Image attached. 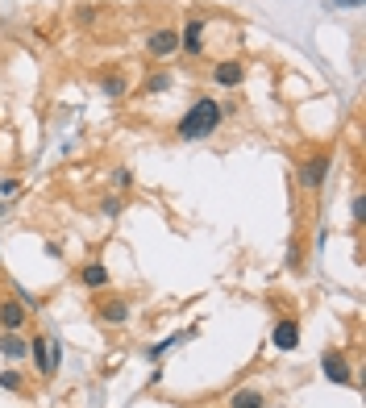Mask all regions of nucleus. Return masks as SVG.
Segmentation results:
<instances>
[{"label":"nucleus","instance_id":"nucleus-1","mask_svg":"<svg viewBox=\"0 0 366 408\" xmlns=\"http://www.w3.org/2000/svg\"><path fill=\"white\" fill-rule=\"evenodd\" d=\"M221 121H225V104L213 100V96H200V100H191V109L179 117L175 134H179V142H204V137H213L221 130Z\"/></svg>","mask_w":366,"mask_h":408},{"label":"nucleus","instance_id":"nucleus-2","mask_svg":"<svg viewBox=\"0 0 366 408\" xmlns=\"http://www.w3.org/2000/svg\"><path fill=\"white\" fill-rule=\"evenodd\" d=\"M329 167H333V159L329 154H313V159H304L300 163V171H296V180H300V187H320L324 183V175H329Z\"/></svg>","mask_w":366,"mask_h":408},{"label":"nucleus","instance_id":"nucleus-3","mask_svg":"<svg viewBox=\"0 0 366 408\" xmlns=\"http://www.w3.org/2000/svg\"><path fill=\"white\" fill-rule=\"evenodd\" d=\"M320 371H324L329 383H350V379H354V375H350V363H346V354H337V350H324Z\"/></svg>","mask_w":366,"mask_h":408},{"label":"nucleus","instance_id":"nucleus-4","mask_svg":"<svg viewBox=\"0 0 366 408\" xmlns=\"http://www.w3.org/2000/svg\"><path fill=\"white\" fill-rule=\"evenodd\" d=\"M146 50H150L154 58H171V54L179 50V34H175V30H154L150 42H146Z\"/></svg>","mask_w":366,"mask_h":408},{"label":"nucleus","instance_id":"nucleus-5","mask_svg":"<svg viewBox=\"0 0 366 408\" xmlns=\"http://www.w3.org/2000/svg\"><path fill=\"white\" fill-rule=\"evenodd\" d=\"M271 342H274V346H279V350H296V346H300V321L283 317V321H279V325H274Z\"/></svg>","mask_w":366,"mask_h":408},{"label":"nucleus","instance_id":"nucleus-6","mask_svg":"<svg viewBox=\"0 0 366 408\" xmlns=\"http://www.w3.org/2000/svg\"><path fill=\"white\" fill-rule=\"evenodd\" d=\"M213 80H217L221 88H237V84L246 80V67H241L237 58H225V63H217V71H213Z\"/></svg>","mask_w":366,"mask_h":408},{"label":"nucleus","instance_id":"nucleus-7","mask_svg":"<svg viewBox=\"0 0 366 408\" xmlns=\"http://www.w3.org/2000/svg\"><path fill=\"white\" fill-rule=\"evenodd\" d=\"M21 325H25V304L4 300V304H0V329H4V333H17Z\"/></svg>","mask_w":366,"mask_h":408},{"label":"nucleus","instance_id":"nucleus-8","mask_svg":"<svg viewBox=\"0 0 366 408\" xmlns=\"http://www.w3.org/2000/svg\"><path fill=\"white\" fill-rule=\"evenodd\" d=\"M179 50H187V54H200L204 50V21H187V30L179 34Z\"/></svg>","mask_w":366,"mask_h":408},{"label":"nucleus","instance_id":"nucleus-9","mask_svg":"<svg viewBox=\"0 0 366 408\" xmlns=\"http://www.w3.org/2000/svg\"><path fill=\"white\" fill-rule=\"evenodd\" d=\"M30 354H34V363H38L42 375H54V371H58L54 359H50V338H34V342H30Z\"/></svg>","mask_w":366,"mask_h":408},{"label":"nucleus","instance_id":"nucleus-10","mask_svg":"<svg viewBox=\"0 0 366 408\" xmlns=\"http://www.w3.org/2000/svg\"><path fill=\"white\" fill-rule=\"evenodd\" d=\"M100 321H104V325L130 321V300H108V304H100Z\"/></svg>","mask_w":366,"mask_h":408},{"label":"nucleus","instance_id":"nucleus-11","mask_svg":"<svg viewBox=\"0 0 366 408\" xmlns=\"http://www.w3.org/2000/svg\"><path fill=\"white\" fill-rule=\"evenodd\" d=\"M263 404H267V396L258 388H241V392L229 396V408H263Z\"/></svg>","mask_w":366,"mask_h":408},{"label":"nucleus","instance_id":"nucleus-12","mask_svg":"<svg viewBox=\"0 0 366 408\" xmlns=\"http://www.w3.org/2000/svg\"><path fill=\"white\" fill-rule=\"evenodd\" d=\"M0 354L4 359H21V354H30V342H21L17 333H0Z\"/></svg>","mask_w":366,"mask_h":408},{"label":"nucleus","instance_id":"nucleus-13","mask_svg":"<svg viewBox=\"0 0 366 408\" xmlns=\"http://www.w3.org/2000/svg\"><path fill=\"white\" fill-rule=\"evenodd\" d=\"M80 279H84V288H108V267L104 263H88L80 271Z\"/></svg>","mask_w":366,"mask_h":408},{"label":"nucleus","instance_id":"nucleus-14","mask_svg":"<svg viewBox=\"0 0 366 408\" xmlns=\"http://www.w3.org/2000/svg\"><path fill=\"white\" fill-rule=\"evenodd\" d=\"M100 88H104V96H121L125 92V75H104Z\"/></svg>","mask_w":366,"mask_h":408},{"label":"nucleus","instance_id":"nucleus-15","mask_svg":"<svg viewBox=\"0 0 366 408\" xmlns=\"http://www.w3.org/2000/svg\"><path fill=\"white\" fill-rule=\"evenodd\" d=\"M167 88H171V75H167V71H158V75L146 80V92H167Z\"/></svg>","mask_w":366,"mask_h":408},{"label":"nucleus","instance_id":"nucleus-16","mask_svg":"<svg viewBox=\"0 0 366 408\" xmlns=\"http://www.w3.org/2000/svg\"><path fill=\"white\" fill-rule=\"evenodd\" d=\"M183 338H187V333H171L167 342H158V346H150V359H158V354H167V350H171L175 342H183Z\"/></svg>","mask_w":366,"mask_h":408},{"label":"nucleus","instance_id":"nucleus-17","mask_svg":"<svg viewBox=\"0 0 366 408\" xmlns=\"http://www.w3.org/2000/svg\"><path fill=\"white\" fill-rule=\"evenodd\" d=\"M0 388L17 392V388H21V375H17V371H0Z\"/></svg>","mask_w":366,"mask_h":408},{"label":"nucleus","instance_id":"nucleus-18","mask_svg":"<svg viewBox=\"0 0 366 408\" xmlns=\"http://www.w3.org/2000/svg\"><path fill=\"white\" fill-rule=\"evenodd\" d=\"M104 213H108V217H117V213H121V200H117V196H108V200H104Z\"/></svg>","mask_w":366,"mask_h":408},{"label":"nucleus","instance_id":"nucleus-19","mask_svg":"<svg viewBox=\"0 0 366 408\" xmlns=\"http://www.w3.org/2000/svg\"><path fill=\"white\" fill-rule=\"evenodd\" d=\"M17 187H21V183H17V180H0V196H13Z\"/></svg>","mask_w":366,"mask_h":408},{"label":"nucleus","instance_id":"nucleus-20","mask_svg":"<svg viewBox=\"0 0 366 408\" xmlns=\"http://www.w3.org/2000/svg\"><path fill=\"white\" fill-rule=\"evenodd\" d=\"M362 217H366V200L358 196V200H354V221H362Z\"/></svg>","mask_w":366,"mask_h":408},{"label":"nucleus","instance_id":"nucleus-21","mask_svg":"<svg viewBox=\"0 0 366 408\" xmlns=\"http://www.w3.org/2000/svg\"><path fill=\"white\" fill-rule=\"evenodd\" d=\"M329 4H333V8H358L362 0H329Z\"/></svg>","mask_w":366,"mask_h":408},{"label":"nucleus","instance_id":"nucleus-22","mask_svg":"<svg viewBox=\"0 0 366 408\" xmlns=\"http://www.w3.org/2000/svg\"><path fill=\"white\" fill-rule=\"evenodd\" d=\"M0 213H4V204H0Z\"/></svg>","mask_w":366,"mask_h":408}]
</instances>
